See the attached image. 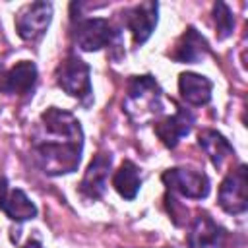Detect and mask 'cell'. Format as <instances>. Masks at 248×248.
I'll list each match as a JSON object with an SVG mask.
<instances>
[{
    "label": "cell",
    "mask_w": 248,
    "mask_h": 248,
    "mask_svg": "<svg viewBox=\"0 0 248 248\" xmlns=\"http://www.w3.org/2000/svg\"><path fill=\"white\" fill-rule=\"evenodd\" d=\"M211 89H213L211 79H207L202 74L184 72L178 76V91L188 105H194V107L207 105L211 101Z\"/></svg>",
    "instance_id": "obj_13"
},
{
    "label": "cell",
    "mask_w": 248,
    "mask_h": 248,
    "mask_svg": "<svg viewBox=\"0 0 248 248\" xmlns=\"http://www.w3.org/2000/svg\"><path fill=\"white\" fill-rule=\"evenodd\" d=\"M4 78H6V72H4V68L0 66V91H4Z\"/></svg>",
    "instance_id": "obj_21"
},
{
    "label": "cell",
    "mask_w": 248,
    "mask_h": 248,
    "mask_svg": "<svg viewBox=\"0 0 248 248\" xmlns=\"http://www.w3.org/2000/svg\"><path fill=\"white\" fill-rule=\"evenodd\" d=\"M2 211L12 219V221H27V219H33L37 217V205L27 198V194L19 188L12 190L2 205Z\"/></svg>",
    "instance_id": "obj_17"
},
{
    "label": "cell",
    "mask_w": 248,
    "mask_h": 248,
    "mask_svg": "<svg viewBox=\"0 0 248 248\" xmlns=\"http://www.w3.org/2000/svg\"><path fill=\"white\" fill-rule=\"evenodd\" d=\"M213 21H215V29H217L219 39H227L232 33L234 17H232V14L225 2H217L213 6Z\"/></svg>",
    "instance_id": "obj_18"
},
{
    "label": "cell",
    "mask_w": 248,
    "mask_h": 248,
    "mask_svg": "<svg viewBox=\"0 0 248 248\" xmlns=\"http://www.w3.org/2000/svg\"><path fill=\"white\" fill-rule=\"evenodd\" d=\"M157 10H159L157 2H141V4H136L122 12L124 25L132 31L134 43L138 46L143 45L151 37L153 29L157 25Z\"/></svg>",
    "instance_id": "obj_8"
},
{
    "label": "cell",
    "mask_w": 248,
    "mask_h": 248,
    "mask_svg": "<svg viewBox=\"0 0 248 248\" xmlns=\"http://www.w3.org/2000/svg\"><path fill=\"white\" fill-rule=\"evenodd\" d=\"M56 83L68 95L87 101L93 95L91 87V70L89 66L76 54H68L66 60L56 70Z\"/></svg>",
    "instance_id": "obj_3"
},
{
    "label": "cell",
    "mask_w": 248,
    "mask_h": 248,
    "mask_svg": "<svg viewBox=\"0 0 248 248\" xmlns=\"http://www.w3.org/2000/svg\"><path fill=\"white\" fill-rule=\"evenodd\" d=\"M225 231L207 215V213H200L194 223L192 229L188 232V246L190 248H217L223 242Z\"/></svg>",
    "instance_id": "obj_12"
},
{
    "label": "cell",
    "mask_w": 248,
    "mask_h": 248,
    "mask_svg": "<svg viewBox=\"0 0 248 248\" xmlns=\"http://www.w3.org/2000/svg\"><path fill=\"white\" fill-rule=\"evenodd\" d=\"M37 83V66L29 60L17 62L14 68L6 72L4 78V93H14V95H27L33 91Z\"/></svg>",
    "instance_id": "obj_14"
},
{
    "label": "cell",
    "mask_w": 248,
    "mask_h": 248,
    "mask_svg": "<svg viewBox=\"0 0 248 248\" xmlns=\"http://www.w3.org/2000/svg\"><path fill=\"white\" fill-rule=\"evenodd\" d=\"M207 54H209L207 41L194 27H188L182 33V37L176 41L174 50H172L170 56L176 62H182V64H196V62H202Z\"/></svg>",
    "instance_id": "obj_11"
},
{
    "label": "cell",
    "mask_w": 248,
    "mask_h": 248,
    "mask_svg": "<svg viewBox=\"0 0 248 248\" xmlns=\"http://www.w3.org/2000/svg\"><path fill=\"white\" fill-rule=\"evenodd\" d=\"M23 248H43V244H41L39 240H29V242H27Z\"/></svg>",
    "instance_id": "obj_20"
},
{
    "label": "cell",
    "mask_w": 248,
    "mask_h": 248,
    "mask_svg": "<svg viewBox=\"0 0 248 248\" xmlns=\"http://www.w3.org/2000/svg\"><path fill=\"white\" fill-rule=\"evenodd\" d=\"M161 87L153 79V76H134L128 83V93L124 99V112L138 124L157 116L163 112L161 105Z\"/></svg>",
    "instance_id": "obj_2"
},
{
    "label": "cell",
    "mask_w": 248,
    "mask_h": 248,
    "mask_svg": "<svg viewBox=\"0 0 248 248\" xmlns=\"http://www.w3.org/2000/svg\"><path fill=\"white\" fill-rule=\"evenodd\" d=\"M161 180L170 192H176L190 200H203L209 194V178L202 170L174 167L165 170Z\"/></svg>",
    "instance_id": "obj_5"
},
{
    "label": "cell",
    "mask_w": 248,
    "mask_h": 248,
    "mask_svg": "<svg viewBox=\"0 0 248 248\" xmlns=\"http://www.w3.org/2000/svg\"><path fill=\"white\" fill-rule=\"evenodd\" d=\"M50 19H52L50 2L25 4L16 16V31L23 41H37L48 29Z\"/></svg>",
    "instance_id": "obj_7"
},
{
    "label": "cell",
    "mask_w": 248,
    "mask_h": 248,
    "mask_svg": "<svg viewBox=\"0 0 248 248\" xmlns=\"http://www.w3.org/2000/svg\"><path fill=\"white\" fill-rule=\"evenodd\" d=\"M219 205L231 213L240 215L248 209V170L246 165H238L225 176L219 186Z\"/></svg>",
    "instance_id": "obj_6"
},
{
    "label": "cell",
    "mask_w": 248,
    "mask_h": 248,
    "mask_svg": "<svg viewBox=\"0 0 248 248\" xmlns=\"http://www.w3.org/2000/svg\"><path fill=\"white\" fill-rule=\"evenodd\" d=\"M112 186L114 190L124 198V200H134L140 186H141V176L140 169L132 161H124L120 169L112 176Z\"/></svg>",
    "instance_id": "obj_16"
},
{
    "label": "cell",
    "mask_w": 248,
    "mask_h": 248,
    "mask_svg": "<svg viewBox=\"0 0 248 248\" xmlns=\"http://www.w3.org/2000/svg\"><path fill=\"white\" fill-rule=\"evenodd\" d=\"M198 143H200V147L207 153V157H209V161L213 163V167H217V169H221L223 163H225L231 155H234L232 145H231V143L227 141V138H225L223 134H219L217 130H209V128L202 130L200 136H198Z\"/></svg>",
    "instance_id": "obj_15"
},
{
    "label": "cell",
    "mask_w": 248,
    "mask_h": 248,
    "mask_svg": "<svg viewBox=\"0 0 248 248\" xmlns=\"http://www.w3.org/2000/svg\"><path fill=\"white\" fill-rule=\"evenodd\" d=\"M83 149V130L79 120L62 108L48 107L39 120L33 141V159L48 176L74 172L79 167Z\"/></svg>",
    "instance_id": "obj_1"
},
{
    "label": "cell",
    "mask_w": 248,
    "mask_h": 248,
    "mask_svg": "<svg viewBox=\"0 0 248 248\" xmlns=\"http://www.w3.org/2000/svg\"><path fill=\"white\" fill-rule=\"evenodd\" d=\"M8 194H10V190H8V180H6L4 174H0V209H2V205H4V202H6V198H8Z\"/></svg>",
    "instance_id": "obj_19"
},
{
    "label": "cell",
    "mask_w": 248,
    "mask_h": 248,
    "mask_svg": "<svg viewBox=\"0 0 248 248\" xmlns=\"http://www.w3.org/2000/svg\"><path fill=\"white\" fill-rule=\"evenodd\" d=\"M72 35L81 50L93 52L103 46H110L118 37V31L105 17H79L74 25Z\"/></svg>",
    "instance_id": "obj_4"
},
{
    "label": "cell",
    "mask_w": 248,
    "mask_h": 248,
    "mask_svg": "<svg viewBox=\"0 0 248 248\" xmlns=\"http://www.w3.org/2000/svg\"><path fill=\"white\" fill-rule=\"evenodd\" d=\"M110 167H112L110 153H97L93 157V161L89 163V167H87V170L81 178V184H79V190L85 198L99 200L105 194Z\"/></svg>",
    "instance_id": "obj_9"
},
{
    "label": "cell",
    "mask_w": 248,
    "mask_h": 248,
    "mask_svg": "<svg viewBox=\"0 0 248 248\" xmlns=\"http://www.w3.org/2000/svg\"><path fill=\"white\" fill-rule=\"evenodd\" d=\"M194 124V116L186 108H176L172 116H165L163 120L155 122V134L167 147H176L178 141L190 134Z\"/></svg>",
    "instance_id": "obj_10"
}]
</instances>
